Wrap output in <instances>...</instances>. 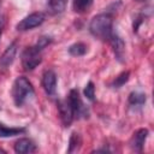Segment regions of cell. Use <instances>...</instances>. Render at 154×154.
Instances as JSON below:
<instances>
[{
    "label": "cell",
    "instance_id": "obj_1",
    "mask_svg": "<svg viewBox=\"0 0 154 154\" xmlns=\"http://www.w3.org/2000/svg\"><path fill=\"white\" fill-rule=\"evenodd\" d=\"M89 30L91 35L99 40H102V41L109 40V37L113 34L112 17L108 13H100L95 16L89 24Z\"/></svg>",
    "mask_w": 154,
    "mask_h": 154
},
{
    "label": "cell",
    "instance_id": "obj_2",
    "mask_svg": "<svg viewBox=\"0 0 154 154\" xmlns=\"http://www.w3.org/2000/svg\"><path fill=\"white\" fill-rule=\"evenodd\" d=\"M34 95V88L32 84L29 82L26 77H17L13 87H12V97L16 103V106L20 107L23 106L29 97Z\"/></svg>",
    "mask_w": 154,
    "mask_h": 154
},
{
    "label": "cell",
    "instance_id": "obj_3",
    "mask_svg": "<svg viewBox=\"0 0 154 154\" xmlns=\"http://www.w3.org/2000/svg\"><path fill=\"white\" fill-rule=\"evenodd\" d=\"M42 61L41 51L34 47H28L22 53V66L25 71H31L37 67Z\"/></svg>",
    "mask_w": 154,
    "mask_h": 154
},
{
    "label": "cell",
    "instance_id": "obj_4",
    "mask_svg": "<svg viewBox=\"0 0 154 154\" xmlns=\"http://www.w3.org/2000/svg\"><path fill=\"white\" fill-rule=\"evenodd\" d=\"M67 101L72 108V112H73V116L79 118V117H88V109L85 108L81 96H79V93L78 90L76 89H72L70 90L69 93V96H67Z\"/></svg>",
    "mask_w": 154,
    "mask_h": 154
},
{
    "label": "cell",
    "instance_id": "obj_5",
    "mask_svg": "<svg viewBox=\"0 0 154 154\" xmlns=\"http://www.w3.org/2000/svg\"><path fill=\"white\" fill-rule=\"evenodd\" d=\"M45 22V14L42 12H34L25 18H23L18 24H17V30L19 31H26L31 30L38 25H41Z\"/></svg>",
    "mask_w": 154,
    "mask_h": 154
},
{
    "label": "cell",
    "instance_id": "obj_6",
    "mask_svg": "<svg viewBox=\"0 0 154 154\" xmlns=\"http://www.w3.org/2000/svg\"><path fill=\"white\" fill-rule=\"evenodd\" d=\"M42 87L48 95L53 96L55 94V91H57V75L53 70L45 71V73L42 76Z\"/></svg>",
    "mask_w": 154,
    "mask_h": 154
},
{
    "label": "cell",
    "instance_id": "obj_7",
    "mask_svg": "<svg viewBox=\"0 0 154 154\" xmlns=\"http://www.w3.org/2000/svg\"><path fill=\"white\" fill-rule=\"evenodd\" d=\"M58 111H59V116H60V119H61L63 124L65 126H69L72 123L73 118H75L73 112H72V108H71L69 101L67 100L59 101L58 102Z\"/></svg>",
    "mask_w": 154,
    "mask_h": 154
},
{
    "label": "cell",
    "instance_id": "obj_8",
    "mask_svg": "<svg viewBox=\"0 0 154 154\" xmlns=\"http://www.w3.org/2000/svg\"><path fill=\"white\" fill-rule=\"evenodd\" d=\"M147 137H148V130L147 129H140V130H137L132 135V137H131V141H130L131 148L134 150H136V152H142Z\"/></svg>",
    "mask_w": 154,
    "mask_h": 154
},
{
    "label": "cell",
    "instance_id": "obj_9",
    "mask_svg": "<svg viewBox=\"0 0 154 154\" xmlns=\"http://www.w3.org/2000/svg\"><path fill=\"white\" fill-rule=\"evenodd\" d=\"M111 42V46L113 48V52L116 54V58L119 61H124V54H125V45L120 36L117 34H112V36L108 40Z\"/></svg>",
    "mask_w": 154,
    "mask_h": 154
},
{
    "label": "cell",
    "instance_id": "obj_10",
    "mask_svg": "<svg viewBox=\"0 0 154 154\" xmlns=\"http://www.w3.org/2000/svg\"><path fill=\"white\" fill-rule=\"evenodd\" d=\"M16 53H17V43L16 42H13V43H11L7 48H6V51L2 53V55H1V58H0V67L1 69H7L12 63H13V60H14V58H16Z\"/></svg>",
    "mask_w": 154,
    "mask_h": 154
},
{
    "label": "cell",
    "instance_id": "obj_11",
    "mask_svg": "<svg viewBox=\"0 0 154 154\" xmlns=\"http://www.w3.org/2000/svg\"><path fill=\"white\" fill-rule=\"evenodd\" d=\"M14 150L16 153H19V154L34 153L36 150V146L29 138H19L14 144Z\"/></svg>",
    "mask_w": 154,
    "mask_h": 154
},
{
    "label": "cell",
    "instance_id": "obj_12",
    "mask_svg": "<svg viewBox=\"0 0 154 154\" xmlns=\"http://www.w3.org/2000/svg\"><path fill=\"white\" fill-rule=\"evenodd\" d=\"M25 132L24 128H8L4 124L0 123V137L5 138V137H13L17 135H20Z\"/></svg>",
    "mask_w": 154,
    "mask_h": 154
},
{
    "label": "cell",
    "instance_id": "obj_13",
    "mask_svg": "<svg viewBox=\"0 0 154 154\" xmlns=\"http://www.w3.org/2000/svg\"><path fill=\"white\" fill-rule=\"evenodd\" d=\"M93 5V0H73L72 1V8L77 13H84L87 12Z\"/></svg>",
    "mask_w": 154,
    "mask_h": 154
},
{
    "label": "cell",
    "instance_id": "obj_14",
    "mask_svg": "<svg viewBox=\"0 0 154 154\" xmlns=\"http://www.w3.org/2000/svg\"><path fill=\"white\" fill-rule=\"evenodd\" d=\"M82 144V140H81V136L77 132H72L71 136H70V140H69V149H67V153H73L76 150L79 149Z\"/></svg>",
    "mask_w": 154,
    "mask_h": 154
},
{
    "label": "cell",
    "instance_id": "obj_15",
    "mask_svg": "<svg viewBox=\"0 0 154 154\" xmlns=\"http://www.w3.org/2000/svg\"><path fill=\"white\" fill-rule=\"evenodd\" d=\"M146 100H147V97H146V94H143V93L135 91L129 95V103L131 106H142L146 103Z\"/></svg>",
    "mask_w": 154,
    "mask_h": 154
},
{
    "label": "cell",
    "instance_id": "obj_16",
    "mask_svg": "<svg viewBox=\"0 0 154 154\" xmlns=\"http://www.w3.org/2000/svg\"><path fill=\"white\" fill-rule=\"evenodd\" d=\"M69 53L73 57H82L87 53V46L82 42H77V43H73L69 47Z\"/></svg>",
    "mask_w": 154,
    "mask_h": 154
},
{
    "label": "cell",
    "instance_id": "obj_17",
    "mask_svg": "<svg viewBox=\"0 0 154 154\" xmlns=\"http://www.w3.org/2000/svg\"><path fill=\"white\" fill-rule=\"evenodd\" d=\"M67 0H49V8L53 13H61L66 8Z\"/></svg>",
    "mask_w": 154,
    "mask_h": 154
},
{
    "label": "cell",
    "instance_id": "obj_18",
    "mask_svg": "<svg viewBox=\"0 0 154 154\" xmlns=\"http://www.w3.org/2000/svg\"><path fill=\"white\" fill-rule=\"evenodd\" d=\"M129 76H130V72L129 71H125V72H122L118 77H116V79L113 81V87L114 88H120L122 85H124L128 79H129Z\"/></svg>",
    "mask_w": 154,
    "mask_h": 154
},
{
    "label": "cell",
    "instance_id": "obj_19",
    "mask_svg": "<svg viewBox=\"0 0 154 154\" xmlns=\"http://www.w3.org/2000/svg\"><path fill=\"white\" fill-rule=\"evenodd\" d=\"M83 93H84V96L88 100L94 101L95 100V87H94V83L93 82H88V84L85 85Z\"/></svg>",
    "mask_w": 154,
    "mask_h": 154
},
{
    "label": "cell",
    "instance_id": "obj_20",
    "mask_svg": "<svg viewBox=\"0 0 154 154\" xmlns=\"http://www.w3.org/2000/svg\"><path fill=\"white\" fill-rule=\"evenodd\" d=\"M52 42V38L51 37H47V36H42V37H40L38 38V41H37V43H36V48L37 49H40V51H42L45 47H47L49 43Z\"/></svg>",
    "mask_w": 154,
    "mask_h": 154
},
{
    "label": "cell",
    "instance_id": "obj_21",
    "mask_svg": "<svg viewBox=\"0 0 154 154\" xmlns=\"http://www.w3.org/2000/svg\"><path fill=\"white\" fill-rule=\"evenodd\" d=\"M2 29H4V19H2V17H0V36L2 34Z\"/></svg>",
    "mask_w": 154,
    "mask_h": 154
},
{
    "label": "cell",
    "instance_id": "obj_22",
    "mask_svg": "<svg viewBox=\"0 0 154 154\" xmlns=\"http://www.w3.org/2000/svg\"><path fill=\"white\" fill-rule=\"evenodd\" d=\"M0 153H5V150H4V149H1V148H0Z\"/></svg>",
    "mask_w": 154,
    "mask_h": 154
},
{
    "label": "cell",
    "instance_id": "obj_23",
    "mask_svg": "<svg viewBox=\"0 0 154 154\" xmlns=\"http://www.w3.org/2000/svg\"><path fill=\"white\" fill-rule=\"evenodd\" d=\"M137 1H146V0H137Z\"/></svg>",
    "mask_w": 154,
    "mask_h": 154
}]
</instances>
